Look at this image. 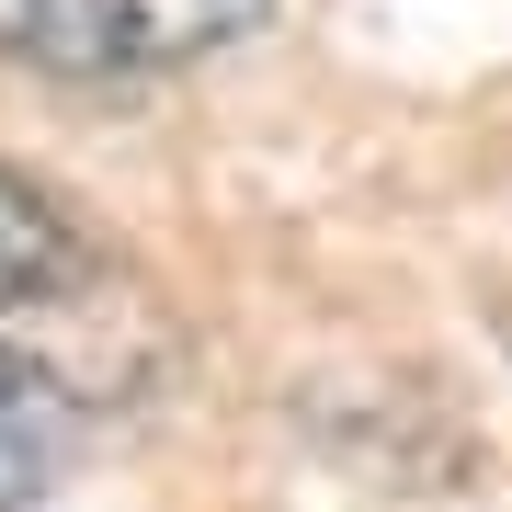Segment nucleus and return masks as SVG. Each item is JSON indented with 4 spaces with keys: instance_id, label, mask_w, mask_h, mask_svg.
Returning a JSON list of instances; mask_svg holds the SVG:
<instances>
[{
    "instance_id": "1",
    "label": "nucleus",
    "mask_w": 512,
    "mask_h": 512,
    "mask_svg": "<svg viewBox=\"0 0 512 512\" xmlns=\"http://www.w3.org/2000/svg\"><path fill=\"white\" fill-rule=\"evenodd\" d=\"M274 0H0V57L46 80H148L262 35Z\"/></svg>"
},
{
    "instance_id": "2",
    "label": "nucleus",
    "mask_w": 512,
    "mask_h": 512,
    "mask_svg": "<svg viewBox=\"0 0 512 512\" xmlns=\"http://www.w3.org/2000/svg\"><path fill=\"white\" fill-rule=\"evenodd\" d=\"M92 444V399L69 387V365L0 342V512H35Z\"/></svg>"
},
{
    "instance_id": "3",
    "label": "nucleus",
    "mask_w": 512,
    "mask_h": 512,
    "mask_svg": "<svg viewBox=\"0 0 512 512\" xmlns=\"http://www.w3.org/2000/svg\"><path fill=\"white\" fill-rule=\"evenodd\" d=\"M80 274H92L80 217L35 183V171L0 160V319H12V308H57V296H80Z\"/></svg>"
},
{
    "instance_id": "4",
    "label": "nucleus",
    "mask_w": 512,
    "mask_h": 512,
    "mask_svg": "<svg viewBox=\"0 0 512 512\" xmlns=\"http://www.w3.org/2000/svg\"><path fill=\"white\" fill-rule=\"evenodd\" d=\"M490 330H501V353H512V308H490Z\"/></svg>"
}]
</instances>
